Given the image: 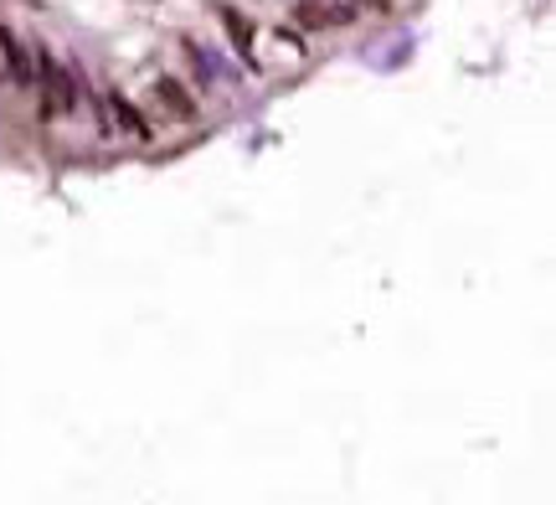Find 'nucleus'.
Segmentation results:
<instances>
[{
    "label": "nucleus",
    "instance_id": "1",
    "mask_svg": "<svg viewBox=\"0 0 556 505\" xmlns=\"http://www.w3.org/2000/svg\"><path fill=\"white\" fill-rule=\"evenodd\" d=\"M103 109H109V129H119L124 140H150V129H144V119L135 114V103H129V99L109 93V99H103Z\"/></svg>",
    "mask_w": 556,
    "mask_h": 505
}]
</instances>
